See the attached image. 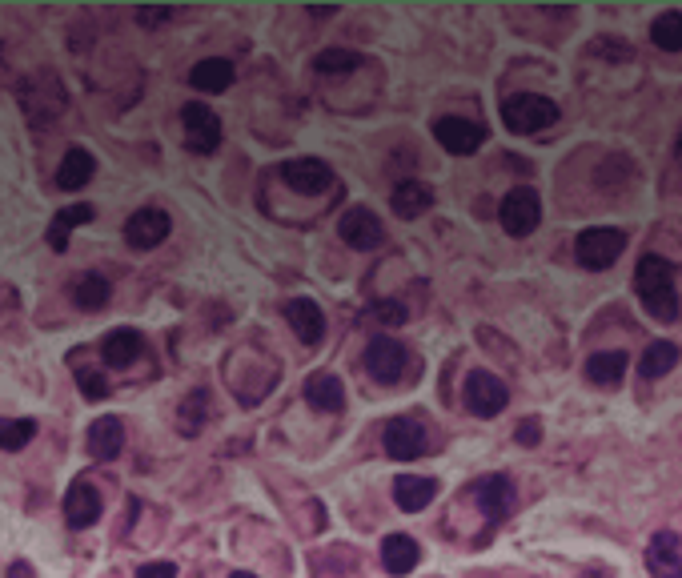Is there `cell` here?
<instances>
[{"instance_id": "6da1fadb", "label": "cell", "mask_w": 682, "mask_h": 578, "mask_svg": "<svg viewBox=\"0 0 682 578\" xmlns=\"http://www.w3.org/2000/svg\"><path fill=\"white\" fill-rule=\"evenodd\" d=\"M634 289H638V302L646 306V314L654 322H674L678 318V294H674V269L670 261L646 253L634 269Z\"/></svg>"}, {"instance_id": "7a4b0ae2", "label": "cell", "mask_w": 682, "mask_h": 578, "mask_svg": "<svg viewBox=\"0 0 682 578\" xmlns=\"http://www.w3.org/2000/svg\"><path fill=\"white\" fill-rule=\"evenodd\" d=\"M502 121H506L510 133L534 137V133L550 129L558 121V105L550 97H542V93H518V97L502 101Z\"/></svg>"}, {"instance_id": "3957f363", "label": "cell", "mask_w": 682, "mask_h": 578, "mask_svg": "<svg viewBox=\"0 0 682 578\" xmlns=\"http://www.w3.org/2000/svg\"><path fill=\"white\" fill-rule=\"evenodd\" d=\"M626 249V233L614 225H594L574 241V257L586 269H610L618 261V253Z\"/></svg>"}, {"instance_id": "277c9868", "label": "cell", "mask_w": 682, "mask_h": 578, "mask_svg": "<svg viewBox=\"0 0 682 578\" xmlns=\"http://www.w3.org/2000/svg\"><path fill=\"white\" fill-rule=\"evenodd\" d=\"M498 217H502V229H506L510 237H526V233H534L538 221H542V201H538V193H534L530 185H518V189H510V193L502 197Z\"/></svg>"}, {"instance_id": "5b68a950", "label": "cell", "mask_w": 682, "mask_h": 578, "mask_svg": "<svg viewBox=\"0 0 682 578\" xmlns=\"http://www.w3.org/2000/svg\"><path fill=\"white\" fill-rule=\"evenodd\" d=\"M181 125H185V145H189L193 153H213V149L221 145V117H217L209 105L189 101V105L181 109Z\"/></svg>"}, {"instance_id": "8992f818", "label": "cell", "mask_w": 682, "mask_h": 578, "mask_svg": "<svg viewBox=\"0 0 682 578\" xmlns=\"http://www.w3.org/2000/svg\"><path fill=\"white\" fill-rule=\"evenodd\" d=\"M382 446L390 458L398 462H410V458H422L426 446H430V434H426V422L422 418H394L382 434Z\"/></svg>"}, {"instance_id": "52a82bcc", "label": "cell", "mask_w": 682, "mask_h": 578, "mask_svg": "<svg viewBox=\"0 0 682 578\" xmlns=\"http://www.w3.org/2000/svg\"><path fill=\"white\" fill-rule=\"evenodd\" d=\"M506 402H510V390H506L502 378H494V374H486V370H474V374L466 378V406H470V414L494 418V414L506 410Z\"/></svg>"}, {"instance_id": "ba28073f", "label": "cell", "mask_w": 682, "mask_h": 578, "mask_svg": "<svg viewBox=\"0 0 682 578\" xmlns=\"http://www.w3.org/2000/svg\"><path fill=\"white\" fill-rule=\"evenodd\" d=\"M366 370H370L382 386L398 382V378L406 374V346H402L398 338H390V334H378V338L366 346Z\"/></svg>"}, {"instance_id": "9c48e42d", "label": "cell", "mask_w": 682, "mask_h": 578, "mask_svg": "<svg viewBox=\"0 0 682 578\" xmlns=\"http://www.w3.org/2000/svg\"><path fill=\"white\" fill-rule=\"evenodd\" d=\"M434 137H438V145H442L446 153H454V157H470V153H478V149H482L486 129H482V125H474V121H466V117H442V121L434 125Z\"/></svg>"}, {"instance_id": "30bf717a", "label": "cell", "mask_w": 682, "mask_h": 578, "mask_svg": "<svg viewBox=\"0 0 682 578\" xmlns=\"http://www.w3.org/2000/svg\"><path fill=\"white\" fill-rule=\"evenodd\" d=\"M337 233H341V241H346L350 249H378L386 241V229H382L378 213H370L366 205H358V209H350L346 217H341Z\"/></svg>"}, {"instance_id": "8fae6325", "label": "cell", "mask_w": 682, "mask_h": 578, "mask_svg": "<svg viewBox=\"0 0 682 578\" xmlns=\"http://www.w3.org/2000/svg\"><path fill=\"white\" fill-rule=\"evenodd\" d=\"M173 221L165 209H137L129 221H125V241L133 249H157L165 237H169Z\"/></svg>"}, {"instance_id": "7c38bea8", "label": "cell", "mask_w": 682, "mask_h": 578, "mask_svg": "<svg viewBox=\"0 0 682 578\" xmlns=\"http://www.w3.org/2000/svg\"><path fill=\"white\" fill-rule=\"evenodd\" d=\"M646 570L654 578H682V538L674 530H658L646 546Z\"/></svg>"}, {"instance_id": "4fadbf2b", "label": "cell", "mask_w": 682, "mask_h": 578, "mask_svg": "<svg viewBox=\"0 0 682 578\" xmlns=\"http://www.w3.org/2000/svg\"><path fill=\"white\" fill-rule=\"evenodd\" d=\"M281 177H285L289 189H297V193H305V197L321 193V189L333 181L329 165L317 161V157H293V161H285V165H281Z\"/></svg>"}, {"instance_id": "5bb4252c", "label": "cell", "mask_w": 682, "mask_h": 578, "mask_svg": "<svg viewBox=\"0 0 682 578\" xmlns=\"http://www.w3.org/2000/svg\"><path fill=\"white\" fill-rule=\"evenodd\" d=\"M474 502L482 506V514L490 522H502L514 510V482L506 474H490V478L474 482Z\"/></svg>"}, {"instance_id": "9a60e30c", "label": "cell", "mask_w": 682, "mask_h": 578, "mask_svg": "<svg viewBox=\"0 0 682 578\" xmlns=\"http://www.w3.org/2000/svg\"><path fill=\"white\" fill-rule=\"evenodd\" d=\"M97 518H101V494H97L93 482L77 478V482L69 486V494H65V522H69L73 530H85V526H93Z\"/></svg>"}, {"instance_id": "2e32d148", "label": "cell", "mask_w": 682, "mask_h": 578, "mask_svg": "<svg viewBox=\"0 0 682 578\" xmlns=\"http://www.w3.org/2000/svg\"><path fill=\"white\" fill-rule=\"evenodd\" d=\"M285 322L293 326V334H297L305 346H317V342L325 338V314H321V306L309 302V298L285 302Z\"/></svg>"}, {"instance_id": "e0dca14e", "label": "cell", "mask_w": 682, "mask_h": 578, "mask_svg": "<svg viewBox=\"0 0 682 578\" xmlns=\"http://www.w3.org/2000/svg\"><path fill=\"white\" fill-rule=\"evenodd\" d=\"M141 354H145V338H141L137 330H113V334H105V342H101L105 366H117V370L133 366Z\"/></svg>"}, {"instance_id": "ac0fdd59", "label": "cell", "mask_w": 682, "mask_h": 578, "mask_svg": "<svg viewBox=\"0 0 682 578\" xmlns=\"http://www.w3.org/2000/svg\"><path fill=\"white\" fill-rule=\"evenodd\" d=\"M85 442H89V454H93L97 462L117 458L121 446H125V426H121V418H97V422L89 426Z\"/></svg>"}, {"instance_id": "d6986e66", "label": "cell", "mask_w": 682, "mask_h": 578, "mask_svg": "<svg viewBox=\"0 0 682 578\" xmlns=\"http://www.w3.org/2000/svg\"><path fill=\"white\" fill-rule=\"evenodd\" d=\"M93 173H97L93 153H89V149H69V153L61 157V165H57V185H61L65 193H77V189H85V185L93 181Z\"/></svg>"}, {"instance_id": "ffe728a7", "label": "cell", "mask_w": 682, "mask_h": 578, "mask_svg": "<svg viewBox=\"0 0 682 578\" xmlns=\"http://www.w3.org/2000/svg\"><path fill=\"white\" fill-rule=\"evenodd\" d=\"M305 402L321 414H337L346 406V386H341V378H333V374H313L305 382Z\"/></svg>"}, {"instance_id": "44dd1931", "label": "cell", "mask_w": 682, "mask_h": 578, "mask_svg": "<svg viewBox=\"0 0 682 578\" xmlns=\"http://www.w3.org/2000/svg\"><path fill=\"white\" fill-rule=\"evenodd\" d=\"M434 494H438V482H434V478L402 474V478L394 482V502H398L406 514H418V510H426V506L434 502Z\"/></svg>"}, {"instance_id": "7402d4cb", "label": "cell", "mask_w": 682, "mask_h": 578, "mask_svg": "<svg viewBox=\"0 0 682 578\" xmlns=\"http://www.w3.org/2000/svg\"><path fill=\"white\" fill-rule=\"evenodd\" d=\"M418 558H422V550H418V542L410 534H390L382 542V566L390 574H410L418 566Z\"/></svg>"}, {"instance_id": "603a6c76", "label": "cell", "mask_w": 682, "mask_h": 578, "mask_svg": "<svg viewBox=\"0 0 682 578\" xmlns=\"http://www.w3.org/2000/svg\"><path fill=\"white\" fill-rule=\"evenodd\" d=\"M89 221H93V205H65V209H57V213H53V225H49V245H53L57 253H65L69 233H73L77 225H89Z\"/></svg>"}, {"instance_id": "cb8c5ba5", "label": "cell", "mask_w": 682, "mask_h": 578, "mask_svg": "<svg viewBox=\"0 0 682 578\" xmlns=\"http://www.w3.org/2000/svg\"><path fill=\"white\" fill-rule=\"evenodd\" d=\"M626 374V354L622 350H598L586 358V378L594 386H618Z\"/></svg>"}, {"instance_id": "d4e9b609", "label": "cell", "mask_w": 682, "mask_h": 578, "mask_svg": "<svg viewBox=\"0 0 682 578\" xmlns=\"http://www.w3.org/2000/svg\"><path fill=\"white\" fill-rule=\"evenodd\" d=\"M189 85H193V89H201V93H225V89L233 85V65H229V61H221V57L201 61V65H193Z\"/></svg>"}, {"instance_id": "484cf974", "label": "cell", "mask_w": 682, "mask_h": 578, "mask_svg": "<svg viewBox=\"0 0 682 578\" xmlns=\"http://www.w3.org/2000/svg\"><path fill=\"white\" fill-rule=\"evenodd\" d=\"M109 281L101 277V273H85V277H77L73 281V302L85 310V314H97V310H105L109 306Z\"/></svg>"}, {"instance_id": "4316f807", "label": "cell", "mask_w": 682, "mask_h": 578, "mask_svg": "<svg viewBox=\"0 0 682 578\" xmlns=\"http://www.w3.org/2000/svg\"><path fill=\"white\" fill-rule=\"evenodd\" d=\"M430 205H434V193H430V185H422V181H402V185L394 189V213H398V217H422Z\"/></svg>"}, {"instance_id": "83f0119b", "label": "cell", "mask_w": 682, "mask_h": 578, "mask_svg": "<svg viewBox=\"0 0 682 578\" xmlns=\"http://www.w3.org/2000/svg\"><path fill=\"white\" fill-rule=\"evenodd\" d=\"M674 366H678V346H674V342H650L646 354H642V362H638L642 382H654V378L670 374Z\"/></svg>"}, {"instance_id": "f1b7e54d", "label": "cell", "mask_w": 682, "mask_h": 578, "mask_svg": "<svg viewBox=\"0 0 682 578\" xmlns=\"http://www.w3.org/2000/svg\"><path fill=\"white\" fill-rule=\"evenodd\" d=\"M650 41L662 53H682V13H658L650 25Z\"/></svg>"}, {"instance_id": "f546056e", "label": "cell", "mask_w": 682, "mask_h": 578, "mask_svg": "<svg viewBox=\"0 0 682 578\" xmlns=\"http://www.w3.org/2000/svg\"><path fill=\"white\" fill-rule=\"evenodd\" d=\"M358 65H362V57H358V53H350V49H321V53L313 57V69H317V73H325V77L354 73Z\"/></svg>"}, {"instance_id": "4dcf8cb0", "label": "cell", "mask_w": 682, "mask_h": 578, "mask_svg": "<svg viewBox=\"0 0 682 578\" xmlns=\"http://www.w3.org/2000/svg\"><path fill=\"white\" fill-rule=\"evenodd\" d=\"M37 434L33 418H0V450H25Z\"/></svg>"}, {"instance_id": "1f68e13d", "label": "cell", "mask_w": 682, "mask_h": 578, "mask_svg": "<svg viewBox=\"0 0 682 578\" xmlns=\"http://www.w3.org/2000/svg\"><path fill=\"white\" fill-rule=\"evenodd\" d=\"M366 318H370L374 326H402V322H406V306H402V302H374V306L366 310Z\"/></svg>"}, {"instance_id": "d6a6232c", "label": "cell", "mask_w": 682, "mask_h": 578, "mask_svg": "<svg viewBox=\"0 0 682 578\" xmlns=\"http://www.w3.org/2000/svg\"><path fill=\"white\" fill-rule=\"evenodd\" d=\"M205 402H209V398H205V390H193V394L181 402V422H185V430H189V434L205 422Z\"/></svg>"}, {"instance_id": "836d02e7", "label": "cell", "mask_w": 682, "mask_h": 578, "mask_svg": "<svg viewBox=\"0 0 682 578\" xmlns=\"http://www.w3.org/2000/svg\"><path fill=\"white\" fill-rule=\"evenodd\" d=\"M77 386H81V394H85L89 402H105V398H109V382H105V374L85 370V374H77Z\"/></svg>"}, {"instance_id": "e575fe53", "label": "cell", "mask_w": 682, "mask_h": 578, "mask_svg": "<svg viewBox=\"0 0 682 578\" xmlns=\"http://www.w3.org/2000/svg\"><path fill=\"white\" fill-rule=\"evenodd\" d=\"M137 578H177V566L173 562H149L137 570Z\"/></svg>"}, {"instance_id": "d590c367", "label": "cell", "mask_w": 682, "mask_h": 578, "mask_svg": "<svg viewBox=\"0 0 682 578\" xmlns=\"http://www.w3.org/2000/svg\"><path fill=\"white\" fill-rule=\"evenodd\" d=\"M538 438H542V426H538V418H526V422L518 426V442H522V446H538Z\"/></svg>"}, {"instance_id": "8d00e7d4", "label": "cell", "mask_w": 682, "mask_h": 578, "mask_svg": "<svg viewBox=\"0 0 682 578\" xmlns=\"http://www.w3.org/2000/svg\"><path fill=\"white\" fill-rule=\"evenodd\" d=\"M5 578H37V574H33V566H29V562H13Z\"/></svg>"}, {"instance_id": "74e56055", "label": "cell", "mask_w": 682, "mask_h": 578, "mask_svg": "<svg viewBox=\"0 0 682 578\" xmlns=\"http://www.w3.org/2000/svg\"><path fill=\"white\" fill-rule=\"evenodd\" d=\"M161 17H169V9H157V13H141V25H153V21H161Z\"/></svg>"}, {"instance_id": "f35d334b", "label": "cell", "mask_w": 682, "mask_h": 578, "mask_svg": "<svg viewBox=\"0 0 682 578\" xmlns=\"http://www.w3.org/2000/svg\"><path fill=\"white\" fill-rule=\"evenodd\" d=\"M229 578H257V574H249V570H237V574H229Z\"/></svg>"}]
</instances>
